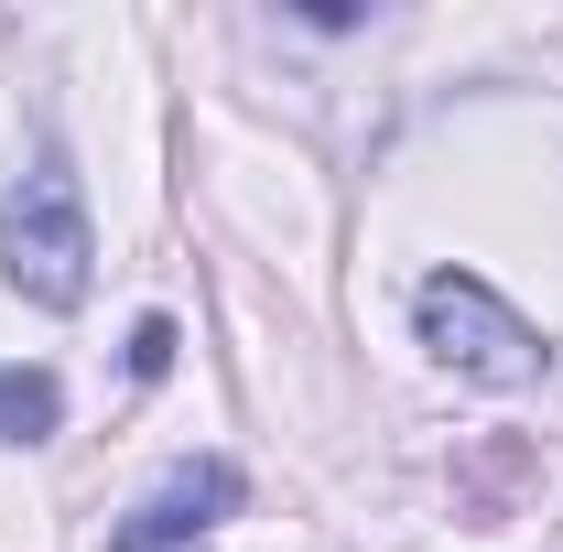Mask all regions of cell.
I'll use <instances>...</instances> for the list:
<instances>
[{"mask_svg":"<svg viewBox=\"0 0 563 552\" xmlns=\"http://www.w3.org/2000/svg\"><path fill=\"white\" fill-rule=\"evenodd\" d=\"M87 261H98V239H87V196H76L66 152H33V174L0 196V281L44 314H76Z\"/></svg>","mask_w":563,"mask_h":552,"instance_id":"cell-1","label":"cell"},{"mask_svg":"<svg viewBox=\"0 0 563 552\" xmlns=\"http://www.w3.org/2000/svg\"><path fill=\"white\" fill-rule=\"evenodd\" d=\"M412 325H422V346H433L455 379H477V390H531V379H553V336H542L531 314H509L477 272H433L412 292Z\"/></svg>","mask_w":563,"mask_h":552,"instance_id":"cell-2","label":"cell"},{"mask_svg":"<svg viewBox=\"0 0 563 552\" xmlns=\"http://www.w3.org/2000/svg\"><path fill=\"white\" fill-rule=\"evenodd\" d=\"M239 498H250V477H239L228 455H196V466H174V477H163L131 520L109 531V552H196L217 520L239 509Z\"/></svg>","mask_w":563,"mask_h":552,"instance_id":"cell-3","label":"cell"},{"mask_svg":"<svg viewBox=\"0 0 563 552\" xmlns=\"http://www.w3.org/2000/svg\"><path fill=\"white\" fill-rule=\"evenodd\" d=\"M55 422H66L55 368H0V433H11V444H44Z\"/></svg>","mask_w":563,"mask_h":552,"instance_id":"cell-4","label":"cell"},{"mask_svg":"<svg viewBox=\"0 0 563 552\" xmlns=\"http://www.w3.org/2000/svg\"><path fill=\"white\" fill-rule=\"evenodd\" d=\"M131 368H141V379L174 368V314H141V325H131Z\"/></svg>","mask_w":563,"mask_h":552,"instance_id":"cell-5","label":"cell"}]
</instances>
